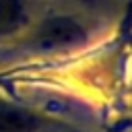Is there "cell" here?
<instances>
[{
  "label": "cell",
  "instance_id": "1",
  "mask_svg": "<svg viewBox=\"0 0 132 132\" xmlns=\"http://www.w3.org/2000/svg\"><path fill=\"white\" fill-rule=\"evenodd\" d=\"M85 39V29L70 16H54L47 19L37 35H35V43L45 47V50H56V47H66V45H74L78 41Z\"/></svg>",
  "mask_w": 132,
  "mask_h": 132
},
{
  "label": "cell",
  "instance_id": "2",
  "mask_svg": "<svg viewBox=\"0 0 132 132\" xmlns=\"http://www.w3.org/2000/svg\"><path fill=\"white\" fill-rule=\"evenodd\" d=\"M39 120L19 107L0 103V132H35Z\"/></svg>",
  "mask_w": 132,
  "mask_h": 132
},
{
  "label": "cell",
  "instance_id": "3",
  "mask_svg": "<svg viewBox=\"0 0 132 132\" xmlns=\"http://www.w3.org/2000/svg\"><path fill=\"white\" fill-rule=\"evenodd\" d=\"M27 21V0H0V35L12 33Z\"/></svg>",
  "mask_w": 132,
  "mask_h": 132
}]
</instances>
